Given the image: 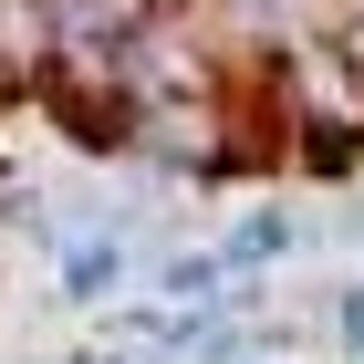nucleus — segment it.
Masks as SVG:
<instances>
[{
	"instance_id": "1",
	"label": "nucleus",
	"mask_w": 364,
	"mask_h": 364,
	"mask_svg": "<svg viewBox=\"0 0 364 364\" xmlns=\"http://www.w3.org/2000/svg\"><path fill=\"white\" fill-rule=\"evenodd\" d=\"M125 281H146L136 240L125 229H63V250H53V291L73 312H114L125 302Z\"/></svg>"
},
{
	"instance_id": "2",
	"label": "nucleus",
	"mask_w": 364,
	"mask_h": 364,
	"mask_svg": "<svg viewBox=\"0 0 364 364\" xmlns=\"http://www.w3.org/2000/svg\"><path fill=\"white\" fill-rule=\"evenodd\" d=\"M63 73V11L53 0H0V105H42Z\"/></svg>"
},
{
	"instance_id": "3",
	"label": "nucleus",
	"mask_w": 364,
	"mask_h": 364,
	"mask_svg": "<svg viewBox=\"0 0 364 364\" xmlns=\"http://www.w3.org/2000/svg\"><path fill=\"white\" fill-rule=\"evenodd\" d=\"M302 250H312V229L291 219L281 198H250V208H240V219L219 229V260H229V281H271L281 260H302Z\"/></svg>"
},
{
	"instance_id": "4",
	"label": "nucleus",
	"mask_w": 364,
	"mask_h": 364,
	"mask_svg": "<svg viewBox=\"0 0 364 364\" xmlns=\"http://www.w3.org/2000/svg\"><path fill=\"white\" fill-rule=\"evenodd\" d=\"M146 291H156V302H177V312H229V302H240V281H229L219 240H177V250L146 271Z\"/></svg>"
},
{
	"instance_id": "5",
	"label": "nucleus",
	"mask_w": 364,
	"mask_h": 364,
	"mask_svg": "<svg viewBox=\"0 0 364 364\" xmlns=\"http://www.w3.org/2000/svg\"><path fill=\"white\" fill-rule=\"evenodd\" d=\"M63 11V53H125L136 31H156L177 0H53Z\"/></svg>"
},
{
	"instance_id": "6",
	"label": "nucleus",
	"mask_w": 364,
	"mask_h": 364,
	"mask_svg": "<svg viewBox=\"0 0 364 364\" xmlns=\"http://www.w3.org/2000/svg\"><path fill=\"white\" fill-rule=\"evenodd\" d=\"M323 343H333L343 364H364V271H354V281H333V291H323Z\"/></svg>"
},
{
	"instance_id": "7",
	"label": "nucleus",
	"mask_w": 364,
	"mask_h": 364,
	"mask_svg": "<svg viewBox=\"0 0 364 364\" xmlns=\"http://www.w3.org/2000/svg\"><path fill=\"white\" fill-rule=\"evenodd\" d=\"M0 240H11V229H0Z\"/></svg>"
}]
</instances>
